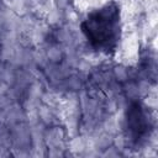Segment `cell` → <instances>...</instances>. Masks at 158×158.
Returning a JSON list of instances; mask_svg holds the SVG:
<instances>
[{
	"mask_svg": "<svg viewBox=\"0 0 158 158\" xmlns=\"http://www.w3.org/2000/svg\"><path fill=\"white\" fill-rule=\"evenodd\" d=\"M152 130V122L149 115L139 102H132L126 115V132L127 138L135 144L142 143L149 137Z\"/></svg>",
	"mask_w": 158,
	"mask_h": 158,
	"instance_id": "obj_2",
	"label": "cell"
},
{
	"mask_svg": "<svg viewBox=\"0 0 158 158\" xmlns=\"http://www.w3.org/2000/svg\"><path fill=\"white\" fill-rule=\"evenodd\" d=\"M81 30L93 48L106 53L115 49L120 38V10L117 4L112 1L90 12L83 21Z\"/></svg>",
	"mask_w": 158,
	"mask_h": 158,
	"instance_id": "obj_1",
	"label": "cell"
}]
</instances>
